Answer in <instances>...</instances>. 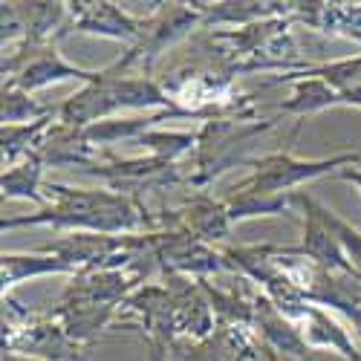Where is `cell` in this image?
<instances>
[{"label":"cell","mask_w":361,"mask_h":361,"mask_svg":"<svg viewBox=\"0 0 361 361\" xmlns=\"http://www.w3.org/2000/svg\"><path fill=\"white\" fill-rule=\"evenodd\" d=\"M47 197L52 202L38 208L35 214L23 217H4L0 228L12 231L23 226H49V228H70V231H90V234H136L139 228L154 231L157 217L147 214V208L125 194L116 191H87L47 183Z\"/></svg>","instance_id":"obj_1"},{"label":"cell","mask_w":361,"mask_h":361,"mask_svg":"<svg viewBox=\"0 0 361 361\" xmlns=\"http://www.w3.org/2000/svg\"><path fill=\"white\" fill-rule=\"evenodd\" d=\"M295 18L260 20L240 29H208L205 47L212 52V64L228 78L246 73H300L312 67L300 58V49L292 35Z\"/></svg>","instance_id":"obj_2"},{"label":"cell","mask_w":361,"mask_h":361,"mask_svg":"<svg viewBox=\"0 0 361 361\" xmlns=\"http://www.w3.org/2000/svg\"><path fill=\"white\" fill-rule=\"evenodd\" d=\"M157 107L176 110L171 96L162 90L159 81L150 75H118L110 67L99 70V78L93 84H84L75 96H70L64 104H58V122L70 128H90L104 118H113L118 110H147Z\"/></svg>","instance_id":"obj_3"},{"label":"cell","mask_w":361,"mask_h":361,"mask_svg":"<svg viewBox=\"0 0 361 361\" xmlns=\"http://www.w3.org/2000/svg\"><path fill=\"white\" fill-rule=\"evenodd\" d=\"M275 128V118H260V122H249V118H214L205 122L197 136V154L191 157V171H185V188L202 191L214 183V179L234 168L246 165V150L252 142Z\"/></svg>","instance_id":"obj_4"},{"label":"cell","mask_w":361,"mask_h":361,"mask_svg":"<svg viewBox=\"0 0 361 361\" xmlns=\"http://www.w3.org/2000/svg\"><path fill=\"white\" fill-rule=\"evenodd\" d=\"M4 353L41 361H87V347L75 344L61 324L23 310L9 295H4Z\"/></svg>","instance_id":"obj_5"},{"label":"cell","mask_w":361,"mask_h":361,"mask_svg":"<svg viewBox=\"0 0 361 361\" xmlns=\"http://www.w3.org/2000/svg\"><path fill=\"white\" fill-rule=\"evenodd\" d=\"M197 26H202V15L191 4H157L150 18H145L139 41L130 44L118 61H113V70L118 75H147L157 58L176 41L191 35Z\"/></svg>","instance_id":"obj_6"},{"label":"cell","mask_w":361,"mask_h":361,"mask_svg":"<svg viewBox=\"0 0 361 361\" xmlns=\"http://www.w3.org/2000/svg\"><path fill=\"white\" fill-rule=\"evenodd\" d=\"M252 168V176L246 183H240V191H255V194H289L292 188L310 183V179H318L324 173L333 171H344L353 165H361V157L355 150H347V154H336L329 159H298L292 154H269L260 159H249L246 162Z\"/></svg>","instance_id":"obj_7"},{"label":"cell","mask_w":361,"mask_h":361,"mask_svg":"<svg viewBox=\"0 0 361 361\" xmlns=\"http://www.w3.org/2000/svg\"><path fill=\"white\" fill-rule=\"evenodd\" d=\"M154 263L162 275H183L194 281H205L208 275L231 272V263L223 252H214L208 243L191 237L183 228H165L159 231Z\"/></svg>","instance_id":"obj_8"},{"label":"cell","mask_w":361,"mask_h":361,"mask_svg":"<svg viewBox=\"0 0 361 361\" xmlns=\"http://www.w3.org/2000/svg\"><path fill=\"white\" fill-rule=\"evenodd\" d=\"M295 205L304 212V243L295 246L292 252L298 257H307L312 263H318L326 272H338V275H350V278H361L355 272L353 260L347 257L341 240L336 237V231L329 228V223L324 220V205L318 200H312L304 191H295Z\"/></svg>","instance_id":"obj_9"},{"label":"cell","mask_w":361,"mask_h":361,"mask_svg":"<svg viewBox=\"0 0 361 361\" xmlns=\"http://www.w3.org/2000/svg\"><path fill=\"white\" fill-rule=\"evenodd\" d=\"M142 26L145 18L128 15L122 6L110 4V0H75V4H67V23L58 41H64L73 32H87V35L136 44L142 35Z\"/></svg>","instance_id":"obj_10"},{"label":"cell","mask_w":361,"mask_h":361,"mask_svg":"<svg viewBox=\"0 0 361 361\" xmlns=\"http://www.w3.org/2000/svg\"><path fill=\"white\" fill-rule=\"evenodd\" d=\"M116 321H139L147 329V341L173 344L176 341V300L168 283H142L118 307Z\"/></svg>","instance_id":"obj_11"},{"label":"cell","mask_w":361,"mask_h":361,"mask_svg":"<svg viewBox=\"0 0 361 361\" xmlns=\"http://www.w3.org/2000/svg\"><path fill=\"white\" fill-rule=\"evenodd\" d=\"M145 281V272H116V269H96L78 272L64 289V304H90V307H113L118 310Z\"/></svg>","instance_id":"obj_12"},{"label":"cell","mask_w":361,"mask_h":361,"mask_svg":"<svg viewBox=\"0 0 361 361\" xmlns=\"http://www.w3.org/2000/svg\"><path fill=\"white\" fill-rule=\"evenodd\" d=\"M278 84L292 87V99L281 104V113H289V116H298V118H307V116H315V113H324L329 107L344 104L338 90L333 84H326L321 75H315L312 67L300 70V73L275 75L272 81H266V87H278Z\"/></svg>","instance_id":"obj_13"},{"label":"cell","mask_w":361,"mask_h":361,"mask_svg":"<svg viewBox=\"0 0 361 361\" xmlns=\"http://www.w3.org/2000/svg\"><path fill=\"white\" fill-rule=\"evenodd\" d=\"M159 223L165 228H183L191 237L202 240V243L226 240L231 234V220L226 212V202L212 200V197H194L185 208H179V212H165V217Z\"/></svg>","instance_id":"obj_14"},{"label":"cell","mask_w":361,"mask_h":361,"mask_svg":"<svg viewBox=\"0 0 361 361\" xmlns=\"http://www.w3.org/2000/svg\"><path fill=\"white\" fill-rule=\"evenodd\" d=\"M252 326L260 333L263 344L272 353L292 355L298 361H312V347L304 341L300 329L292 321H286L263 292L255 295V324Z\"/></svg>","instance_id":"obj_15"},{"label":"cell","mask_w":361,"mask_h":361,"mask_svg":"<svg viewBox=\"0 0 361 361\" xmlns=\"http://www.w3.org/2000/svg\"><path fill=\"white\" fill-rule=\"evenodd\" d=\"M58 44L47 47L35 61H29L15 78H9L6 84H15L18 90H23V93H38V90L49 87V84H58V81H81V84H93L99 78V70H84V67H75L70 64L67 58L55 49Z\"/></svg>","instance_id":"obj_16"},{"label":"cell","mask_w":361,"mask_h":361,"mask_svg":"<svg viewBox=\"0 0 361 361\" xmlns=\"http://www.w3.org/2000/svg\"><path fill=\"white\" fill-rule=\"evenodd\" d=\"M202 15L205 29H217V26H249L260 20H275V18H292L295 4H269V0H226V4H191Z\"/></svg>","instance_id":"obj_17"},{"label":"cell","mask_w":361,"mask_h":361,"mask_svg":"<svg viewBox=\"0 0 361 361\" xmlns=\"http://www.w3.org/2000/svg\"><path fill=\"white\" fill-rule=\"evenodd\" d=\"M300 329V336H304V341L312 347V350H329V353H338L344 361H355L361 355V350L353 344V338L347 336V329L329 315L326 310L310 304V310L304 312V318H300L295 324Z\"/></svg>","instance_id":"obj_18"},{"label":"cell","mask_w":361,"mask_h":361,"mask_svg":"<svg viewBox=\"0 0 361 361\" xmlns=\"http://www.w3.org/2000/svg\"><path fill=\"white\" fill-rule=\"evenodd\" d=\"M292 18L326 35L361 32V4H295Z\"/></svg>","instance_id":"obj_19"},{"label":"cell","mask_w":361,"mask_h":361,"mask_svg":"<svg viewBox=\"0 0 361 361\" xmlns=\"http://www.w3.org/2000/svg\"><path fill=\"white\" fill-rule=\"evenodd\" d=\"M116 315H118V310H113V307L64 304V300L49 312V318L61 324L64 333H67L75 344H81V347H87V344L93 341L107 324H113Z\"/></svg>","instance_id":"obj_20"},{"label":"cell","mask_w":361,"mask_h":361,"mask_svg":"<svg viewBox=\"0 0 361 361\" xmlns=\"http://www.w3.org/2000/svg\"><path fill=\"white\" fill-rule=\"evenodd\" d=\"M44 275H70L75 278V269L64 263L61 257L38 252V255H18V252H4L0 257V281H4V295L15 289L18 283L29 278H44Z\"/></svg>","instance_id":"obj_21"},{"label":"cell","mask_w":361,"mask_h":361,"mask_svg":"<svg viewBox=\"0 0 361 361\" xmlns=\"http://www.w3.org/2000/svg\"><path fill=\"white\" fill-rule=\"evenodd\" d=\"M44 159L38 154H29L23 162H18L15 168L4 171L0 176V188H4V200H29L38 208H47V194L41 191V179H44Z\"/></svg>","instance_id":"obj_22"},{"label":"cell","mask_w":361,"mask_h":361,"mask_svg":"<svg viewBox=\"0 0 361 361\" xmlns=\"http://www.w3.org/2000/svg\"><path fill=\"white\" fill-rule=\"evenodd\" d=\"M223 202H226L231 226L243 223L249 217H278L295 208L292 194H255V191H240V188H234Z\"/></svg>","instance_id":"obj_23"},{"label":"cell","mask_w":361,"mask_h":361,"mask_svg":"<svg viewBox=\"0 0 361 361\" xmlns=\"http://www.w3.org/2000/svg\"><path fill=\"white\" fill-rule=\"evenodd\" d=\"M55 116H58V107L52 116L41 118V122H32V125H4V130H0V145H4V168L6 171L15 168L18 162H23L29 154H35L38 139L55 122Z\"/></svg>","instance_id":"obj_24"},{"label":"cell","mask_w":361,"mask_h":361,"mask_svg":"<svg viewBox=\"0 0 361 361\" xmlns=\"http://www.w3.org/2000/svg\"><path fill=\"white\" fill-rule=\"evenodd\" d=\"M197 130L194 133H176V130H147L142 133L133 145L145 147L147 150V157H159L165 162H183V159H191L197 154Z\"/></svg>","instance_id":"obj_25"},{"label":"cell","mask_w":361,"mask_h":361,"mask_svg":"<svg viewBox=\"0 0 361 361\" xmlns=\"http://www.w3.org/2000/svg\"><path fill=\"white\" fill-rule=\"evenodd\" d=\"M312 73L338 90L344 107H361V55L341 58V61H329V64H315Z\"/></svg>","instance_id":"obj_26"},{"label":"cell","mask_w":361,"mask_h":361,"mask_svg":"<svg viewBox=\"0 0 361 361\" xmlns=\"http://www.w3.org/2000/svg\"><path fill=\"white\" fill-rule=\"evenodd\" d=\"M55 107H47V104H38L29 93L18 90L15 84H6L4 81V125H32V122H41V118L52 116Z\"/></svg>","instance_id":"obj_27"},{"label":"cell","mask_w":361,"mask_h":361,"mask_svg":"<svg viewBox=\"0 0 361 361\" xmlns=\"http://www.w3.org/2000/svg\"><path fill=\"white\" fill-rule=\"evenodd\" d=\"M338 176L344 179V183L355 185V188H358V194H361V165H358V168H344Z\"/></svg>","instance_id":"obj_28"},{"label":"cell","mask_w":361,"mask_h":361,"mask_svg":"<svg viewBox=\"0 0 361 361\" xmlns=\"http://www.w3.org/2000/svg\"><path fill=\"white\" fill-rule=\"evenodd\" d=\"M4 361H41V358H29V355H20V353H4Z\"/></svg>","instance_id":"obj_29"},{"label":"cell","mask_w":361,"mask_h":361,"mask_svg":"<svg viewBox=\"0 0 361 361\" xmlns=\"http://www.w3.org/2000/svg\"><path fill=\"white\" fill-rule=\"evenodd\" d=\"M341 38H350V41H355V44L361 47V32H344Z\"/></svg>","instance_id":"obj_30"},{"label":"cell","mask_w":361,"mask_h":361,"mask_svg":"<svg viewBox=\"0 0 361 361\" xmlns=\"http://www.w3.org/2000/svg\"><path fill=\"white\" fill-rule=\"evenodd\" d=\"M355 361H361V355H358V358H355Z\"/></svg>","instance_id":"obj_31"}]
</instances>
